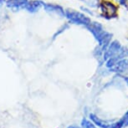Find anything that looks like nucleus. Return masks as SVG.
I'll return each mask as SVG.
<instances>
[{
    "instance_id": "f257e3e1",
    "label": "nucleus",
    "mask_w": 128,
    "mask_h": 128,
    "mask_svg": "<svg viewBox=\"0 0 128 128\" xmlns=\"http://www.w3.org/2000/svg\"><path fill=\"white\" fill-rule=\"evenodd\" d=\"M128 56V50L126 48L122 46V44L117 41H114L107 48L104 54V59L107 60L106 66L110 68L116 62L119 61L123 58Z\"/></svg>"
},
{
    "instance_id": "f03ea898",
    "label": "nucleus",
    "mask_w": 128,
    "mask_h": 128,
    "mask_svg": "<svg viewBox=\"0 0 128 128\" xmlns=\"http://www.w3.org/2000/svg\"><path fill=\"white\" fill-rule=\"evenodd\" d=\"M87 28L93 34V35L97 40L100 46L106 48V45L109 44L110 38H112V34L104 30L102 26L99 23H90L87 26Z\"/></svg>"
},
{
    "instance_id": "7ed1b4c3",
    "label": "nucleus",
    "mask_w": 128,
    "mask_h": 128,
    "mask_svg": "<svg viewBox=\"0 0 128 128\" xmlns=\"http://www.w3.org/2000/svg\"><path fill=\"white\" fill-rule=\"evenodd\" d=\"M66 15L70 22L76 24L88 26L90 24V20L88 17H86L84 14L80 13V12L72 10V9H67L66 11Z\"/></svg>"
},
{
    "instance_id": "20e7f679",
    "label": "nucleus",
    "mask_w": 128,
    "mask_h": 128,
    "mask_svg": "<svg viewBox=\"0 0 128 128\" xmlns=\"http://www.w3.org/2000/svg\"><path fill=\"white\" fill-rule=\"evenodd\" d=\"M100 8L101 11L104 14V16H106V18H112L116 15L117 13V8L115 4H113L110 2H103L100 4Z\"/></svg>"
},
{
    "instance_id": "39448f33",
    "label": "nucleus",
    "mask_w": 128,
    "mask_h": 128,
    "mask_svg": "<svg viewBox=\"0 0 128 128\" xmlns=\"http://www.w3.org/2000/svg\"><path fill=\"white\" fill-rule=\"evenodd\" d=\"M110 71H114L119 74H128V60H122L116 62L110 68Z\"/></svg>"
},
{
    "instance_id": "423d86ee",
    "label": "nucleus",
    "mask_w": 128,
    "mask_h": 128,
    "mask_svg": "<svg viewBox=\"0 0 128 128\" xmlns=\"http://www.w3.org/2000/svg\"><path fill=\"white\" fill-rule=\"evenodd\" d=\"M44 8L45 11L51 14H56L60 17H64V13L61 7L54 5V4H44Z\"/></svg>"
},
{
    "instance_id": "0eeeda50",
    "label": "nucleus",
    "mask_w": 128,
    "mask_h": 128,
    "mask_svg": "<svg viewBox=\"0 0 128 128\" xmlns=\"http://www.w3.org/2000/svg\"><path fill=\"white\" fill-rule=\"evenodd\" d=\"M28 3V0H10L8 3H7V6L9 8L17 11L20 8H26Z\"/></svg>"
},
{
    "instance_id": "6e6552de",
    "label": "nucleus",
    "mask_w": 128,
    "mask_h": 128,
    "mask_svg": "<svg viewBox=\"0 0 128 128\" xmlns=\"http://www.w3.org/2000/svg\"><path fill=\"white\" fill-rule=\"evenodd\" d=\"M89 116H90V119L91 122H92L96 126H98L100 128H109V126H110V124L105 122V120L100 119V118L98 116H96L95 114H93V113H90Z\"/></svg>"
},
{
    "instance_id": "1a4fd4ad",
    "label": "nucleus",
    "mask_w": 128,
    "mask_h": 128,
    "mask_svg": "<svg viewBox=\"0 0 128 128\" xmlns=\"http://www.w3.org/2000/svg\"><path fill=\"white\" fill-rule=\"evenodd\" d=\"M43 5H44V4L41 1L34 0V1H31L30 3H28L25 8L27 9L28 12H30V13H35V12H37Z\"/></svg>"
},
{
    "instance_id": "9d476101",
    "label": "nucleus",
    "mask_w": 128,
    "mask_h": 128,
    "mask_svg": "<svg viewBox=\"0 0 128 128\" xmlns=\"http://www.w3.org/2000/svg\"><path fill=\"white\" fill-rule=\"evenodd\" d=\"M81 126H82V128H97L93 122H89V120H86V119L82 120Z\"/></svg>"
},
{
    "instance_id": "9b49d317",
    "label": "nucleus",
    "mask_w": 128,
    "mask_h": 128,
    "mask_svg": "<svg viewBox=\"0 0 128 128\" xmlns=\"http://www.w3.org/2000/svg\"><path fill=\"white\" fill-rule=\"evenodd\" d=\"M123 127H125V122H124L123 117L119 120V122H116L114 124H112L109 126V128H123Z\"/></svg>"
},
{
    "instance_id": "f8f14e48",
    "label": "nucleus",
    "mask_w": 128,
    "mask_h": 128,
    "mask_svg": "<svg viewBox=\"0 0 128 128\" xmlns=\"http://www.w3.org/2000/svg\"><path fill=\"white\" fill-rule=\"evenodd\" d=\"M9 1H10V0H0V5L4 3H8Z\"/></svg>"
},
{
    "instance_id": "ddd939ff",
    "label": "nucleus",
    "mask_w": 128,
    "mask_h": 128,
    "mask_svg": "<svg viewBox=\"0 0 128 128\" xmlns=\"http://www.w3.org/2000/svg\"><path fill=\"white\" fill-rule=\"evenodd\" d=\"M67 128H80V127L77 126H74V125H72V126H68Z\"/></svg>"
},
{
    "instance_id": "4468645a",
    "label": "nucleus",
    "mask_w": 128,
    "mask_h": 128,
    "mask_svg": "<svg viewBox=\"0 0 128 128\" xmlns=\"http://www.w3.org/2000/svg\"><path fill=\"white\" fill-rule=\"evenodd\" d=\"M124 78V80H125V81L126 82V84H128V77H123Z\"/></svg>"
},
{
    "instance_id": "2eb2a0df",
    "label": "nucleus",
    "mask_w": 128,
    "mask_h": 128,
    "mask_svg": "<svg viewBox=\"0 0 128 128\" xmlns=\"http://www.w3.org/2000/svg\"><path fill=\"white\" fill-rule=\"evenodd\" d=\"M126 113H128V112H126Z\"/></svg>"
}]
</instances>
